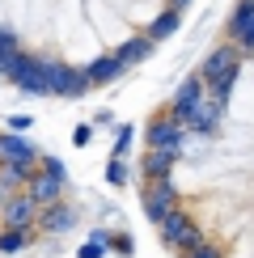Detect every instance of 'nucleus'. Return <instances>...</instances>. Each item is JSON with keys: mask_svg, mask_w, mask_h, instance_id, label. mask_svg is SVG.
<instances>
[{"mask_svg": "<svg viewBox=\"0 0 254 258\" xmlns=\"http://www.w3.org/2000/svg\"><path fill=\"white\" fill-rule=\"evenodd\" d=\"M237 72H241V47L237 42H220V47L204 59V68H199V81H204L208 98L229 102L233 85H237Z\"/></svg>", "mask_w": 254, "mask_h": 258, "instance_id": "1", "label": "nucleus"}, {"mask_svg": "<svg viewBox=\"0 0 254 258\" xmlns=\"http://www.w3.org/2000/svg\"><path fill=\"white\" fill-rule=\"evenodd\" d=\"M157 237H161V245H165L169 254H182V258L208 241L204 229L195 224V216H190V212H182V208H174L161 224H157Z\"/></svg>", "mask_w": 254, "mask_h": 258, "instance_id": "2", "label": "nucleus"}, {"mask_svg": "<svg viewBox=\"0 0 254 258\" xmlns=\"http://www.w3.org/2000/svg\"><path fill=\"white\" fill-rule=\"evenodd\" d=\"M42 63V77H47V89H51V98H85V93L93 89L89 77H85V68H68V63H59V59H38Z\"/></svg>", "mask_w": 254, "mask_h": 258, "instance_id": "3", "label": "nucleus"}, {"mask_svg": "<svg viewBox=\"0 0 254 258\" xmlns=\"http://www.w3.org/2000/svg\"><path fill=\"white\" fill-rule=\"evenodd\" d=\"M182 144H186V127L174 114L148 119V127H144V148L148 153H182Z\"/></svg>", "mask_w": 254, "mask_h": 258, "instance_id": "4", "label": "nucleus"}, {"mask_svg": "<svg viewBox=\"0 0 254 258\" xmlns=\"http://www.w3.org/2000/svg\"><path fill=\"white\" fill-rule=\"evenodd\" d=\"M174 208H182V203H178V186H174V182H148V186H140V212H144L153 224H161Z\"/></svg>", "mask_w": 254, "mask_h": 258, "instance_id": "5", "label": "nucleus"}, {"mask_svg": "<svg viewBox=\"0 0 254 258\" xmlns=\"http://www.w3.org/2000/svg\"><path fill=\"white\" fill-rule=\"evenodd\" d=\"M38 203L34 199H30L26 195V190H21V195H13V199H9V203H0V224H5V229H34V224H38Z\"/></svg>", "mask_w": 254, "mask_h": 258, "instance_id": "6", "label": "nucleus"}, {"mask_svg": "<svg viewBox=\"0 0 254 258\" xmlns=\"http://www.w3.org/2000/svg\"><path fill=\"white\" fill-rule=\"evenodd\" d=\"M204 98H208L204 81H199V77H186V81H182V85L174 89V102H169V114H174V119H178V123L186 127V119L195 114V106L204 102Z\"/></svg>", "mask_w": 254, "mask_h": 258, "instance_id": "7", "label": "nucleus"}, {"mask_svg": "<svg viewBox=\"0 0 254 258\" xmlns=\"http://www.w3.org/2000/svg\"><path fill=\"white\" fill-rule=\"evenodd\" d=\"M26 195L38 203V208H51V203H64V178H51L42 174V169H34L26 182Z\"/></svg>", "mask_w": 254, "mask_h": 258, "instance_id": "8", "label": "nucleus"}, {"mask_svg": "<svg viewBox=\"0 0 254 258\" xmlns=\"http://www.w3.org/2000/svg\"><path fill=\"white\" fill-rule=\"evenodd\" d=\"M30 174H34V165H26V161H0V203H9L13 195L26 190Z\"/></svg>", "mask_w": 254, "mask_h": 258, "instance_id": "9", "label": "nucleus"}, {"mask_svg": "<svg viewBox=\"0 0 254 258\" xmlns=\"http://www.w3.org/2000/svg\"><path fill=\"white\" fill-rule=\"evenodd\" d=\"M229 38L237 42L241 51L254 47V0H237V9H233V17H229Z\"/></svg>", "mask_w": 254, "mask_h": 258, "instance_id": "10", "label": "nucleus"}, {"mask_svg": "<svg viewBox=\"0 0 254 258\" xmlns=\"http://www.w3.org/2000/svg\"><path fill=\"white\" fill-rule=\"evenodd\" d=\"M220 119H225V102H216V98H204L195 106V114L186 119V132H199V136H212L220 127Z\"/></svg>", "mask_w": 254, "mask_h": 258, "instance_id": "11", "label": "nucleus"}, {"mask_svg": "<svg viewBox=\"0 0 254 258\" xmlns=\"http://www.w3.org/2000/svg\"><path fill=\"white\" fill-rule=\"evenodd\" d=\"M72 224H77V208H68V203H51V208L38 212V224H34V229L51 233V237H59V233H68Z\"/></svg>", "mask_w": 254, "mask_h": 258, "instance_id": "12", "label": "nucleus"}, {"mask_svg": "<svg viewBox=\"0 0 254 258\" xmlns=\"http://www.w3.org/2000/svg\"><path fill=\"white\" fill-rule=\"evenodd\" d=\"M178 157H182V153H148V148H144V161H140L144 186H148V182H169V174H174V165H178Z\"/></svg>", "mask_w": 254, "mask_h": 258, "instance_id": "13", "label": "nucleus"}, {"mask_svg": "<svg viewBox=\"0 0 254 258\" xmlns=\"http://www.w3.org/2000/svg\"><path fill=\"white\" fill-rule=\"evenodd\" d=\"M0 161H26V165H34L38 148H34V140H26L21 132H5L0 136Z\"/></svg>", "mask_w": 254, "mask_h": 258, "instance_id": "14", "label": "nucleus"}, {"mask_svg": "<svg viewBox=\"0 0 254 258\" xmlns=\"http://www.w3.org/2000/svg\"><path fill=\"white\" fill-rule=\"evenodd\" d=\"M123 63H119V55H102V59H93L89 68H85V77H89V85H110V81H119L123 77Z\"/></svg>", "mask_w": 254, "mask_h": 258, "instance_id": "15", "label": "nucleus"}, {"mask_svg": "<svg viewBox=\"0 0 254 258\" xmlns=\"http://www.w3.org/2000/svg\"><path fill=\"white\" fill-rule=\"evenodd\" d=\"M30 68H34V55H26V51H0V77H9V81H21V77H26V72Z\"/></svg>", "mask_w": 254, "mask_h": 258, "instance_id": "16", "label": "nucleus"}, {"mask_svg": "<svg viewBox=\"0 0 254 258\" xmlns=\"http://www.w3.org/2000/svg\"><path fill=\"white\" fill-rule=\"evenodd\" d=\"M114 55H119V63H123V68H132V63H140V59H148V55H153V42H148V34H144V38H132V42H123V47L114 51Z\"/></svg>", "mask_w": 254, "mask_h": 258, "instance_id": "17", "label": "nucleus"}, {"mask_svg": "<svg viewBox=\"0 0 254 258\" xmlns=\"http://www.w3.org/2000/svg\"><path fill=\"white\" fill-rule=\"evenodd\" d=\"M17 89L21 93H30V98H51V89H47V77H42V63L34 59V68L26 72V77L17 81Z\"/></svg>", "mask_w": 254, "mask_h": 258, "instance_id": "18", "label": "nucleus"}, {"mask_svg": "<svg viewBox=\"0 0 254 258\" xmlns=\"http://www.w3.org/2000/svg\"><path fill=\"white\" fill-rule=\"evenodd\" d=\"M178 21H182V13H178V9H165L161 17L153 21V26H148V42H157V38H169L178 30Z\"/></svg>", "mask_w": 254, "mask_h": 258, "instance_id": "19", "label": "nucleus"}, {"mask_svg": "<svg viewBox=\"0 0 254 258\" xmlns=\"http://www.w3.org/2000/svg\"><path fill=\"white\" fill-rule=\"evenodd\" d=\"M106 254H110V233H102V229L89 233V241L77 250V258H106Z\"/></svg>", "mask_w": 254, "mask_h": 258, "instance_id": "20", "label": "nucleus"}, {"mask_svg": "<svg viewBox=\"0 0 254 258\" xmlns=\"http://www.w3.org/2000/svg\"><path fill=\"white\" fill-rule=\"evenodd\" d=\"M26 245H30L26 229H0V254H21Z\"/></svg>", "mask_w": 254, "mask_h": 258, "instance_id": "21", "label": "nucleus"}, {"mask_svg": "<svg viewBox=\"0 0 254 258\" xmlns=\"http://www.w3.org/2000/svg\"><path fill=\"white\" fill-rule=\"evenodd\" d=\"M106 182H110V186H123V182H132V178H127V161H119V157L106 161Z\"/></svg>", "mask_w": 254, "mask_h": 258, "instance_id": "22", "label": "nucleus"}, {"mask_svg": "<svg viewBox=\"0 0 254 258\" xmlns=\"http://www.w3.org/2000/svg\"><path fill=\"white\" fill-rule=\"evenodd\" d=\"M132 140H136V127L123 123V127H119V140H114V157H119V161H127V153H132Z\"/></svg>", "mask_w": 254, "mask_h": 258, "instance_id": "23", "label": "nucleus"}, {"mask_svg": "<svg viewBox=\"0 0 254 258\" xmlns=\"http://www.w3.org/2000/svg\"><path fill=\"white\" fill-rule=\"evenodd\" d=\"M110 250L119 254V258H132V254H136V241H132V233H114V237H110Z\"/></svg>", "mask_w": 254, "mask_h": 258, "instance_id": "24", "label": "nucleus"}, {"mask_svg": "<svg viewBox=\"0 0 254 258\" xmlns=\"http://www.w3.org/2000/svg\"><path fill=\"white\" fill-rule=\"evenodd\" d=\"M42 174H51V178H64V182H68V169H64V161H59V157H42Z\"/></svg>", "mask_w": 254, "mask_h": 258, "instance_id": "25", "label": "nucleus"}, {"mask_svg": "<svg viewBox=\"0 0 254 258\" xmlns=\"http://www.w3.org/2000/svg\"><path fill=\"white\" fill-rule=\"evenodd\" d=\"M186 258H225V250H220V245H212V241H204L199 250H190Z\"/></svg>", "mask_w": 254, "mask_h": 258, "instance_id": "26", "label": "nucleus"}, {"mask_svg": "<svg viewBox=\"0 0 254 258\" xmlns=\"http://www.w3.org/2000/svg\"><path fill=\"white\" fill-rule=\"evenodd\" d=\"M89 136H93V127H89V123L72 127V144H77V148H85V144H89Z\"/></svg>", "mask_w": 254, "mask_h": 258, "instance_id": "27", "label": "nucleus"}, {"mask_svg": "<svg viewBox=\"0 0 254 258\" xmlns=\"http://www.w3.org/2000/svg\"><path fill=\"white\" fill-rule=\"evenodd\" d=\"M9 127H13V132H26L30 119H26V114H17V119H9Z\"/></svg>", "mask_w": 254, "mask_h": 258, "instance_id": "28", "label": "nucleus"}, {"mask_svg": "<svg viewBox=\"0 0 254 258\" xmlns=\"http://www.w3.org/2000/svg\"><path fill=\"white\" fill-rule=\"evenodd\" d=\"M13 47H17V42H13V38H9V34H5V30H0V51H13Z\"/></svg>", "mask_w": 254, "mask_h": 258, "instance_id": "29", "label": "nucleus"}, {"mask_svg": "<svg viewBox=\"0 0 254 258\" xmlns=\"http://www.w3.org/2000/svg\"><path fill=\"white\" fill-rule=\"evenodd\" d=\"M186 5H190V0H174V9H178V13H182V9H186Z\"/></svg>", "mask_w": 254, "mask_h": 258, "instance_id": "30", "label": "nucleus"}]
</instances>
